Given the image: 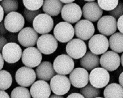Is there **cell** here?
I'll return each instance as SVG.
<instances>
[{"label":"cell","instance_id":"cell-1","mask_svg":"<svg viewBox=\"0 0 123 98\" xmlns=\"http://www.w3.org/2000/svg\"><path fill=\"white\" fill-rule=\"evenodd\" d=\"M53 34L57 41L60 43H68L75 35V29L70 23L67 22H60L56 25Z\"/></svg>","mask_w":123,"mask_h":98},{"label":"cell","instance_id":"cell-2","mask_svg":"<svg viewBox=\"0 0 123 98\" xmlns=\"http://www.w3.org/2000/svg\"><path fill=\"white\" fill-rule=\"evenodd\" d=\"M74 61L68 54H61L55 58L53 67L57 74L66 75L70 74L74 69Z\"/></svg>","mask_w":123,"mask_h":98},{"label":"cell","instance_id":"cell-3","mask_svg":"<svg viewBox=\"0 0 123 98\" xmlns=\"http://www.w3.org/2000/svg\"><path fill=\"white\" fill-rule=\"evenodd\" d=\"M110 80L109 72L103 67H97L91 71L89 74L90 84L96 88L106 87Z\"/></svg>","mask_w":123,"mask_h":98},{"label":"cell","instance_id":"cell-4","mask_svg":"<svg viewBox=\"0 0 123 98\" xmlns=\"http://www.w3.org/2000/svg\"><path fill=\"white\" fill-rule=\"evenodd\" d=\"M71 82L66 76L56 75L50 80V86L53 93L58 96L66 95L70 90Z\"/></svg>","mask_w":123,"mask_h":98},{"label":"cell","instance_id":"cell-5","mask_svg":"<svg viewBox=\"0 0 123 98\" xmlns=\"http://www.w3.org/2000/svg\"><path fill=\"white\" fill-rule=\"evenodd\" d=\"M37 47L43 54H51L55 52L58 48V41L55 36L51 34H44L38 39Z\"/></svg>","mask_w":123,"mask_h":98},{"label":"cell","instance_id":"cell-6","mask_svg":"<svg viewBox=\"0 0 123 98\" xmlns=\"http://www.w3.org/2000/svg\"><path fill=\"white\" fill-rule=\"evenodd\" d=\"M37 78L36 71L30 67H22L15 73V81L17 84L23 87L31 86Z\"/></svg>","mask_w":123,"mask_h":98},{"label":"cell","instance_id":"cell-7","mask_svg":"<svg viewBox=\"0 0 123 98\" xmlns=\"http://www.w3.org/2000/svg\"><path fill=\"white\" fill-rule=\"evenodd\" d=\"M4 24L7 31L11 33H17L23 29L25 24V20L20 13L12 12L7 14L5 17Z\"/></svg>","mask_w":123,"mask_h":98},{"label":"cell","instance_id":"cell-8","mask_svg":"<svg viewBox=\"0 0 123 98\" xmlns=\"http://www.w3.org/2000/svg\"><path fill=\"white\" fill-rule=\"evenodd\" d=\"M82 14L83 12L80 6L74 3L64 5L61 12L62 19L70 24L78 22L82 17Z\"/></svg>","mask_w":123,"mask_h":98},{"label":"cell","instance_id":"cell-9","mask_svg":"<svg viewBox=\"0 0 123 98\" xmlns=\"http://www.w3.org/2000/svg\"><path fill=\"white\" fill-rule=\"evenodd\" d=\"M66 50L68 55L73 59L77 60L85 55L87 47L84 41L80 39H73L68 43Z\"/></svg>","mask_w":123,"mask_h":98},{"label":"cell","instance_id":"cell-10","mask_svg":"<svg viewBox=\"0 0 123 98\" xmlns=\"http://www.w3.org/2000/svg\"><path fill=\"white\" fill-rule=\"evenodd\" d=\"M109 41L106 36L102 34H96L88 41V48L90 52L96 55L103 54L109 48Z\"/></svg>","mask_w":123,"mask_h":98},{"label":"cell","instance_id":"cell-11","mask_svg":"<svg viewBox=\"0 0 123 98\" xmlns=\"http://www.w3.org/2000/svg\"><path fill=\"white\" fill-rule=\"evenodd\" d=\"M41 60L42 53L34 46L26 48L22 52V62L26 67L30 68L37 67L41 64Z\"/></svg>","mask_w":123,"mask_h":98},{"label":"cell","instance_id":"cell-12","mask_svg":"<svg viewBox=\"0 0 123 98\" xmlns=\"http://www.w3.org/2000/svg\"><path fill=\"white\" fill-rule=\"evenodd\" d=\"M54 21L51 16L47 14H40L36 17L33 22V29L38 34H47L52 31Z\"/></svg>","mask_w":123,"mask_h":98},{"label":"cell","instance_id":"cell-13","mask_svg":"<svg viewBox=\"0 0 123 98\" xmlns=\"http://www.w3.org/2000/svg\"><path fill=\"white\" fill-rule=\"evenodd\" d=\"M74 29L76 37L83 41L90 39L95 32V28L92 22L85 19L80 20L77 22Z\"/></svg>","mask_w":123,"mask_h":98},{"label":"cell","instance_id":"cell-14","mask_svg":"<svg viewBox=\"0 0 123 98\" xmlns=\"http://www.w3.org/2000/svg\"><path fill=\"white\" fill-rule=\"evenodd\" d=\"M99 63L101 66L108 71H113L120 66L121 58L117 53L113 50L107 51L102 55Z\"/></svg>","mask_w":123,"mask_h":98},{"label":"cell","instance_id":"cell-15","mask_svg":"<svg viewBox=\"0 0 123 98\" xmlns=\"http://www.w3.org/2000/svg\"><path fill=\"white\" fill-rule=\"evenodd\" d=\"M97 27L101 34L105 36H111L116 33L117 29V19L110 15L104 16L98 22Z\"/></svg>","mask_w":123,"mask_h":98},{"label":"cell","instance_id":"cell-16","mask_svg":"<svg viewBox=\"0 0 123 98\" xmlns=\"http://www.w3.org/2000/svg\"><path fill=\"white\" fill-rule=\"evenodd\" d=\"M2 55L6 62L14 63L22 58V51L17 43H8L3 48Z\"/></svg>","mask_w":123,"mask_h":98},{"label":"cell","instance_id":"cell-17","mask_svg":"<svg viewBox=\"0 0 123 98\" xmlns=\"http://www.w3.org/2000/svg\"><path fill=\"white\" fill-rule=\"evenodd\" d=\"M38 39V33L31 27L24 28L18 34V43L22 46L27 48L36 45Z\"/></svg>","mask_w":123,"mask_h":98},{"label":"cell","instance_id":"cell-18","mask_svg":"<svg viewBox=\"0 0 123 98\" xmlns=\"http://www.w3.org/2000/svg\"><path fill=\"white\" fill-rule=\"evenodd\" d=\"M69 81L75 88H82L89 82L88 72L83 67L75 68L69 74Z\"/></svg>","mask_w":123,"mask_h":98},{"label":"cell","instance_id":"cell-19","mask_svg":"<svg viewBox=\"0 0 123 98\" xmlns=\"http://www.w3.org/2000/svg\"><path fill=\"white\" fill-rule=\"evenodd\" d=\"M83 17L90 22H96L102 18L103 10L96 2H88L82 9Z\"/></svg>","mask_w":123,"mask_h":98},{"label":"cell","instance_id":"cell-20","mask_svg":"<svg viewBox=\"0 0 123 98\" xmlns=\"http://www.w3.org/2000/svg\"><path fill=\"white\" fill-rule=\"evenodd\" d=\"M50 86L47 81H37L30 88V93L33 98H49L51 93Z\"/></svg>","mask_w":123,"mask_h":98},{"label":"cell","instance_id":"cell-21","mask_svg":"<svg viewBox=\"0 0 123 98\" xmlns=\"http://www.w3.org/2000/svg\"><path fill=\"white\" fill-rule=\"evenodd\" d=\"M36 73L37 77L39 80L49 81L55 76V71L53 64L47 61L41 63L39 65L36 67Z\"/></svg>","mask_w":123,"mask_h":98},{"label":"cell","instance_id":"cell-22","mask_svg":"<svg viewBox=\"0 0 123 98\" xmlns=\"http://www.w3.org/2000/svg\"><path fill=\"white\" fill-rule=\"evenodd\" d=\"M99 56L92 52H87L86 54L80 60V65L81 67L87 71H92L95 68L99 67Z\"/></svg>","mask_w":123,"mask_h":98},{"label":"cell","instance_id":"cell-23","mask_svg":"<svg viewBox=\"0 0 123 98\" xmlns=\"http://www.w3.org/2000/svg\"><path fill=\"white\" fill-rule=\"evenodd\" d=\"M63 7V3L60 0H45L43 11L45 14L56 17L62 12Z\"/></svg>","mask_w":123,"mask_h":98},{"label":"cell","instance_id":"cell-24","mask_svg":"<svg viewBox=\"0 0 123 98\" xmlns=\"http://www.w3.org/2000/svg\"><path fill=\"white\" fill-rule=\"evenodd\" d=\"M104 98H123V88L120 84L111 83L104 91Z\"/></svg>","mask_w":123,"mask_h":98},{"label":"cell","instance_id":"cell-25","mask_svg":"<svg viewBox=\"0 0 123 98\" xmlns=\"http://www.w3.org/2000/svg\"><path fill=\"white\" fill-rule=\"evenodd\" d=\"M109 47L117 53L123 52V34L116 32L110 37L109 40Z\"/></svg>","mask_w":123,"mask_h":98},{"label":"cell","instance_id":"cell-26","mask_svg":"<svg viewBox=\"0 0 123 98\" xmlns=\"http://www.w3.org/2000/svg\"><path fill=\"white\" fill-rule=\"evenodd\" d=\"M12 79L11 75L6 70H1L0 71V89L5 91L12 85Z\"/></svg>","mask_w":123,"mask_h":98},{"label":"cell","instance_id":"cell-27","mask_svg":"<svg viewBox=\"0 0 123 98\" xmlns=\"http://www.w3.org/2000/svg\"><path fill=\"white\" fill-rule=\"evenodd\" d=\"M80 93L83 95L85 98H96L100 96V90L95 88L92 84H87L80 90Z\"/></svg>","mask_w":123,"mask_h":98},{"label":"cell","instance_id":"cell-28","mask_svg":"<svg viewBox=\"0 0 123 98\" xmlns=\"http://www.w3.org/2000/svg\"><path fill=\"white\" fill-rule=\"evenodd\" d=\"M31 97L30 90L23 86L14 88L11 93V98H31Z\"/></svg>","mask_w":123,"mask_h":98},{"label":"cell","instance_id":"cell-29","mask_svg":"<svg viewBox=\"0 0 123 98\" xmlns=\"http://www.w3.org/2000/svg\"><path fill=\"white\" fill-rule=\"evenodd\" d=\"M1 5L3 8L5 13L8 14L10 12L17 11L18 8V2L17 0H3L1 1Z\"/></svg>","mask_w":123,"mask_h":98},{"label":"cell","instance_id":"cell-30","mask_svg":"<svg viewBox=\"0 0 123 98\" xmlns=\"http://www.w3.org/2000/svg\"><path fill=\"white\" fill-rule=\"evenodd\" d=\"M98 3L102 10L111 11L118 5V0H98Z\"/></svg>","mask_w":123,"mask_h":98},{"label":"cell","instance_id":"cell-31","mask_svg":"<svg viewBox=\"0 0 123 98\" xmlns=\"http://www.w3.org/2000/svg\"><path fill=\"white\" fill-rule=\"evenodd\" d=\"M45 0H23V4L26 9L31 11L40 9L43 5Z\"/></svg>","mask_w":123,"mask_h":98},{"label":"cell","instance_id":"cell-32","mask_svg":"<svg viewBox=\"0 0 123 98\" xmlns=\"http://www.w3.org/2000/svg\"><path fill=\"white\" fill-rule=\"evenodd\" d=\"M41 12H42L41 9L37 10V11H31L25 8L24 10V17L27 22L31 23V22H33L37 16L41 14Z\"/></svg>","mask_w":123,"mask_h":98},{"label":"cell","instance_id":"cell-33","mask_svg":"<svg viewBox=\"0 0 123 98\" xmlns=\"http://www.w3.org/2000/svg\"><path fill=\"white\" fill-rule=\"evenodd\" d=\"M109 14L110 16L113 17L116 19H118L121 16L123 15V3H118V5L115 9L112 10L109 12Z\"/></svg>","mask_w":123,"mask_h":98},{"label":"cell","instance_id":"cell-34","mask_svg":"<svg viewBox=\"0 0 123 98\" xmlns=\"http://www.w3.org/2000/svg\"><path fill=\"white\" fill-rule=\"evenodd\" d=\"M7 39L8 42L9 43H17V41H18V35H17L16 33H11L9 32V34H7L6 35Z\"/></svg>","mask_w":123,"mask_h":98},{"label":"cell","instance_id":"cell-35","mask_svg":"<svg viewBox=\"0 0 123 98\" xmlns=\"http://www.w3.org/2000/svg\"><path fill=\"white\" fill-rule=\"evenodd\" d=\"M117 28L119 31L123 34V15L121 16L117 21Z\"/></svg>","mask_w":123,"mask_h":98},{"label":"cell","instance_id":"cell-36","mask_svg":"<svg viewBox=\"0 0 123 98\" xmlns=\"http://www.w3.org/2000/svg\"><path fill=\"white\" fill-rule=\"evenodd\" d=\"M7 43H8V41L7 39L4 37L3 36L1 35L0 37V50L1 51H2L3 47L7 45Z\"/></svg>","mask_w":123,"mask_h":98},{"label":"cell","instance_id":"cell-37","mask_svg":"<svg viewBox=\"0 0 123 98\" xmlns=\"http://www.w3.org/2000/svg\"><path fill=\"white\" fill-rule=\"evenodd\" d=\"M0 32H1V36L7 34V30L5 26L4 22H1L0 24Z\"/></svg>","mask_w":123,"mask_h":98},{"label":"cell","instance_id":"cell-38","mask_svg":"<svg viewBox=\"0 0 123 98\" xmlns=\"http://www.w3.org/2000/svg\"><path fill=\"white\" fill-rule=\"evenodd\" d=\"M66 98H85V97L80 93H72L69 94Z\"/></svg>","mask_w":123,"mask_h":98},{"label":"cell","instance_id":"cell-39","mask_svg":"<svg viewBox=\"0 0 123 98\" xmlns=\"http://www.w3.org/2000/svg\"><path fill=\"white\" fill-rule=\"evenodd\" d=\"M0 98H11L9 94L3 90L0 91Z\"/></svg>","mask_w":123,"mask_h":98},{"label":"cell","instance_id":"cell-40","mask_svg":"<svg viewBox=\"0 0 123 98\" xmlns=\"http://www.w3.org/2000/svg\"><path fill=\"white\" fill-rule=\"evenodd\" d=\"M0 22H1L3 19V16H4V13H5V11H4V9L3 8L1 7V5H0Z\"/></svg>","mask_w":123,"mask_h":98},{"label":"cell","instance_id":"cell-41","mask_svg":"<svg viewBox=\"0 0 123 98\" xmlns=\"http://www.w3.org/2000/svg\"><path fill=\"white\" fill-rule=\"evenodd\" d=\"M4 62H5V60H4V58L3 57V55L1 54V53L0 54V69L1 70L2 69V68L3 67V65H4Z\"/></svg>","mask_w":123,"mask_h":98},{"label":"cell","instance_id":"cell-42","mask_svg":"<svg viewBox=\"0 0 123 98\" xmlns=\"http://www.w3.org/2000/svg\"><path fill=\"white\" fill-rule=\"evenodd\" d=\"M118 82H119L120 85L123 88V71L121 73L120 76L118 77Z\"/></svg>","mask_w":123,"mask_h":98},{"label":"cell","instance_id":"cell-43","mask_svg":"<svg viewBox=\"0 0 123 98\" xmlns=\"http://www.w3.org/2000/svg\"><path fill=\"white\" fill-rule=\"evenodd\" d=\"M61 2H62L63 3H66V4H68V3H71L74 1H75V0H60Z\"/></svg>","mask_w":123,"mask_h":98},{"label":"cell","instance_id":"cell-44","mask_svg":"<svg viewBox=\"0 0 123 98\" xmlns=\"http://www.w3.org/2000/svg\"><path fill=\"white\" fill-rule=\"evenodd\" d=\"M49 98H64L62 96H58V95H56V94H53L50 96Z\"/></svg>","mask_w":123,"mask_h":98},{"label":"cell","instance_id":"cell-45","mask_svg":"<svg viewBox=\"0 0 123 98\" xmlns=\"http://www.w3.org/2000/svg\"><path fill=\"white\" fill-rule=\"evenodd\" d=\"M121 64H122V66L123 67V53L122 54V56H121Z\"/></svg>","mask_w":123,"mask_h":98},{"label":"cell","instance_id":"cell-46","mask_svg":"<svg viewBox=\"0 0 123 98\" xmlns=\"http://www.w3.org/2000/svg\"><path fill=\"white\" fill-rule=\"evenodd\" d=\"M86 1H88V2H93V1H94L95 0H85Z\"/></svg>","mask_w":123,"mask_h":98},{"label":"cell","instance_id":"cell-47","mask_svg":"<svg viewBox=\"0 0 123 98\" xmlns=\"http://www.w3.org/2000/svg\"><path fill=\"white\" fill-rule=\"evenodd\" d=\"M100 98V97H98V98Z\"/></svg>","mask_w":123,"mask_h":98},{"label":"cell","instance_id":"cell-48","mask_svg":"<svg viewBox=\"0 0 123 98\" xmlns=\"http://www.w3.org/2000/svg\"><path fill=\"white\" fill-rule=\"evenodd\" d=\"M0 1H3V0H0Z\"/></svg>","mask_w":123,"mask_h":98}]
</instances>
